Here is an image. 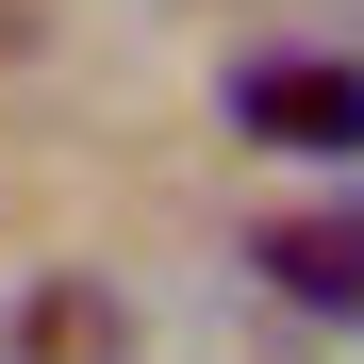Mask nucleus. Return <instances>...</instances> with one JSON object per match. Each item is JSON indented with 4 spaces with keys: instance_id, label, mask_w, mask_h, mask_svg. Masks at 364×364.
Instances as JSON below:
<instances>
[{
    "instance_id": "obj_2",
    "label": "nucleus",
    "mask_w": 364,
    "mask_h": 364,
    "mask_svg": "<svg viewBox=\"0 0 364 364\" xmlns=\"http://www.w3.org/2000/svg\"><path fill=\"white\" fill-rule=\"evenodd\" d=\"M249 265H265V298H298V315H364V199H331V215H282Z\"/></svg>"
},
{
    "instance_id": "obj_3",
    "label": "nucleus",
    "mask_w": 364,
    "mask_h": 364,
    "mask_svg": "<svg viewBox=\"0 0 364 364\" xmlns=\"http://www.w3.org/2000/svg\"><path fill=\"white\" fill-rule=\"evenodd\" d=\"M17 364H116V298H17Z\"/></svg>"
},
{
    "instance_id": "obj_1",
    "label": "nucleus",
    "mask_w": 364,
    "mask_h": 364,
    "mask_svg": "<svg viewBox=\"0 0 364 364\" xmlns=\"http://www.w3.org/2000/svg\"><path fill=\"white\" fill-rule=\"evenodd\" d=\"M215 116L249 149H282V166H364V67L348 50H249Z\"/></svg>"
}]
</instances>
